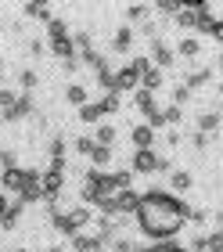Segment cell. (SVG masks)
Instances as JSON below:
<instances>
[{"instance_id": "obj_1", "label": "cell", "mask_w": 223, "mask_h": 252, "mask_svg": "<svg viewBox=\"0 0 223 252\" xmlns=\"http://www.w3.org/2000/svg\"><path fill=\"white\" fill-rule=\"evenodd\" d=\"M187 205L180 198H173L166 191H144L137 205V227L148 238H159V242H169L173 234L187 223Z\"/></svg>"}, {"instance_id": "obj_2", "label": "cell", "mask_w": 223, "mask_h": 252, "mask_svg": "<svg viewBox=\"0 0 223 252\" xmlns=\"http://www.w3.org/2000/svg\"><path fill=\"white\" fill-rule=\"evenodd\" d=\"M173 162L162 158L155 148H144V152H133V162H130V173H155V169H169Z\"/></svg>"}, {"instance_id": "obj_3", "label": "cell", "mask_w": 223, "mask_h": 252, "mask_svg": "<svg viewBox=\"0 0 223 252\" xmlns=\"http://www.w3.org/2000/svg\"><path fill=\"white\" fill-rule=\"evenodd\" d=\"M62 184H65V173H54V169H43V173H40V188H43V202H47V205L58 202Z\"/></svg>"}, {"instance_id": "obj_4", "label": "cell", "mask_w": 223, "mask_h": 252, "mask_svg": "<svg viewBox=\"0 0 223 252\" xmlns=\"http://www.w3.org/2000/svg\"><path fill=\"white\" fill-rule=\"evenodd\" d=\"M26 180H29V169L15 166V169H4V173H0V188H7V191L22 194V188H26Z\"/></svg>"}, {"instance_id": "obj_5", "label": "cell", "mask_w": 223, "mask_h": 252, "mask_svg": "<svg viewBox=\"0 0 223 252\" xmlns=\"http://www.w3.org/2000/svg\"><path fill=\"white\" fill-rule=\"evenodd\" d=\"M51 54H58L62 62L76 58V40L68 36V32H62V36H51Z\"/></svg>"}, {"instance_id": "obj_6", "label": "cell", "mask_w": 223, "mask_h": 252, "mask_svg": "<svg viewBox=\"0 0 223 252\" xmlns=\"http://www.w3.org/2000/svg\"><path fill=\"white\" fill-rule=\"evenodd\" d=\"M173 58H177V54H173L162 40H151V65H155V68H162V72H166V68L173 65Z\"/></svg>"}, {"instance_id": "obj_7", "label": "cell", "mask_w": 223, "mask_h": 252, "mask_svg": "<svg viewBox=\"0 0 223 252\" xmlns=\"http://www.w3.org/2000/svg\"><path fill=\"white\" fill-rule=\"evenodd\" d=\"M130 141H133V152H144V148L155 144V130H151L148 123H137L133 133H130Z\"/></svg>"}, {"instance_id": "obj_8", "label": "cell", "mask_w": 223, "mask_h": 252, "mask_svg": "<svg viewBox=\"0 0 223 252\" xmlns=\"http://www.w3.org/2000/svg\"><path fill=\"white\" fill-rule=\"evenodd\" d=\"M29 112H32V94H22V97H15V105L4 112V119H7V123H15V119H26Z\"/></svg>"}, {"instance_id": "obj_9", "label": "cell", "mask_w": 223, "mask_h": 252, "mask_svg": "<svg viewBox=\"0 0 223 252\" xmlns=\"http://www.w3.org/2000/svg\"><path fill=\"white\" fill-rule=\"evenodd\" d=\"M115 205H119V216H126V213H137L140 194H137L133 188H126V191H119V194H115Z\"/></svg>"}, {"instance_id": "obj_10", "label": "cell", "mask_w": 223, "mask_h": 252, "mask_svg": "<svg viewBox=\"0 0 223 252\" xmlns=\"http://www.w3.org/2000/svg\"><path fill=\"white\" fill-rule=\"evenodd\" d=\"M133 101H137V112H144L148 119L159 112V105H155V94H151V90H144V87H140L137 94H133Z\"/></svg>"}, {"instance_id": "obj_11", "label": "cell", "mask_w": 223, "mask_h": 252, "mask_svg": "<svg viewBox=\"0 0 223 252\" xmlns=\"http://www.w3.org/2000/svg\"><path fill=\"white\" fill-rule=\"evenodd\" d=\"M130 47H133V29H130V26H123V29L112 36V51H115V54H123V51H130Z\"/></svg>"}, {"instance_id": "obj_12", "label": "cell", "mask_w": 223, "mask_h": 252, "mask_svg": "<svg viewBox=\"0 0 223 252\" xmlns=\"http://www.w3.org/2000/svg\"><path fill=\"white\" fill-rule=\"evenodd\" d=\"M22 209H26V202H7V213H4V220H0V227L4 231H11V227H18V216H22Z\"/></svg>"}, {"instance_id": "obj_13", "label": "cell", "mask_w": 223, "mask_h": 252, "mask_svg": "<svg viewBox=\"0 0 223 252\" xmlns=\"http://www.w3.org/2000/svg\"><path fill=\"white\" fill-rule=\"evenodd\" d=\"M68 220H72L76 223V231H83V227L94 220V213L87 209V205H76V209H68Z\"/></svg>"}, {"instance_id": "obj_14", "label": "cell", "mask_w": 223, "mask_h": 252, "mask_svg": "<svg viewBox=\"0 0 223 252\" xmlns=\"http://www.w3.org/2000/svg\"><path fill=\"white\" fill-rule=\"evenodd\" d=\"M209 79H213V68H198V72H191V76H187V90H198V87H205L209 83Z\"/></svg>"}, {"instance_id": "obj_15", "label": "cell", "mask_w": 223, "mask_h": 252, "mask_svg": "<svg viewBox=\"0 0 223 252\" xmlns=\"http://www.w3.org/2000/svg\"><path fill=\"white\" fill-rule=\"evenodd\" d=\"M198 51H202V43H198L194 36H184V40L177 43V54H180V58H194Z\"/></svg>"}, {"instance_id": "obj_16", "label": "cell", "mask_w": 223, "mask_h": 252, "mask_svg": "<svg viewBox=\"0 0 223 252\" xmlns=\"http://www.w3.org/2000/svg\"><path fill=\"white\" fill-rule=\"evenodd\" d=\"M169 184H173V191H177V194H184V191H191V184H194V177H191V173H184V169H177V173H173V180H169Z\"/></svg>"}, {"instance_id": "obj_17", "label": "cell", "mask_w": 223, "mask_h": 252, "mask_svg": "<svg viewBox=\"0 0 223 252\" xmlns=\"http://www.w3.org/2000/svg\"><path fill=\"white\" fill-rule=\"evenodd\" d=\"M112 141H115V130L108 123H101L97 126V133H94V144H101V148H112Z\"/></svg>"}, {"instance_id": "obj_18", "label": "cell", "mask_w": 223, "mask_h": 252, "mask_svg": "<svg viewBox=\"0 0 223 252\" xmlns=\"http://www.w3.org/2000/svg\"><path fill=\"white\" fill-rule=\"evenodd\" d=\"M79 123H101V108H97V101H94V105H90V101H87V105L83 108H79Z\"/></svg>"}, {"instance_id": "obj_19", "label": "cell", "mask_w": 223, "mask_h": 252, "mask_svg": "<svg viewBox=\"0 0 223 252\" xmlns=\"http://www.w3.org/2000/svg\"><path fill=\"white\" fill-rule=\"evenodd\" d=\"M90 162L97 166V169H104V166L112 162V148H101V144H97V148H94V152H90Z\"/></svg>"}, {"instance_id": "obj_20", "label": "cell", "mask_w": 223, "mask_h": 252, "mask_svg": "<svg viewBox=\"0 0 223 252\" xmlns=\"http://www.w3.org/2000/svg\"><path fill=\"white\" fill-rule=\"evenodd\" d=\"M65 97L72 101L76 108H83V105H87V87H79V83H72V87L65 90Z\"/></svg>"}, {"instance_id": "obj_21", "label": "cell", "mask_w": 223, "mask_h": 252, "mask_svg": "<svg viewBox=\"0 0 223 252\" xmlns=\"http://www.w3.org/2000/svg\"><path fill=\"white\" fill-rule=\"evenodd\" d=\"M140 87L155 94V90L162 87V68H151V72H144V79H140Z\"/></svg>"}, {"instance_id": "obj_22", "label": "cell", "mask_w": 223, "mask_h": 252, "mask_svg": "<svg viewBox=\"0 0 223 252\" xmlns=\"http://www.w3.org/2000/svg\"><path fill=\"white\" fill-rule=\"evenodd\" d=\"M220 126V112H205L202 119H198V133H213Z\"/></svg>"}, {"instance_id": "obj_23", "label": "cell", "mask_w": 223, "mask_h": 252, "mask_svg": "<svg viewBox=\"0 0 223 252\" xmlns=\"http://www.w3.org/2000/svg\"><path fill=\"white\" fill-rule=\"evenodd\" d=\"M97 108H101V116H112V112L119 108V94H104V97L97 101Z\"/></svg>"}, {"instance_id": "obj_24", "label": "cell", "mask_w": 223, "mask_h": 252, "mask_svg": "<svg viewBox=\"0 0 223 252\" xmlns=\"http://www.w3.org/2000/svg\"><path fill=\"white\" fill-rule=\"evenodd\" d=\"M22 11H26V15H32V18H43V22H51V7H47V4H26Z\"/></svg>"}, {"instance_id": "obj_25", "label": "cell", "mask_w": 223, "mask_h": 252, "mask_svg": "<svg viewBox=\"0 0 223 252\" xmlns=\"http://www.w3.org/2000/svg\"><path fill=\"white\" fill-rule=\"evenodd\" d=\"M36 79H40V76H36V72H32V68H26V72H18V83H22V94H29V90H32V87H36Z\"/></svg>"}, {"instance_id": "obj_26", "label": "cell", "mask_w": 223, "mask_h": 252, "mask_svg": "<svg viewBox=\"0 0 223 252\" xmlns=\"http://www.w3.org/2000/svg\"><path fill=\"white\" fill-rule=\"evenodd\" d=\"M72 148H76L79 155H90L97 144H94V137H87V133H83V137H76V141H72Z\"/></svg>"}, {"instance_id": "obj_27", "label": "cell", "mask_w": 223, "mask_h": 252, "mask_svg": "<svg viewBox=\"0 0 223 252\" xmlns=\"http://www.w3.org/2000/svg\"><path fill=\"white\" fill-rule=\"evenodd\" d=\"M155 11H162V15H173V11H177V15H180V11H184V4H177V0H159V4H155Z\"/></svg>"}, {"instance_id": "obj_28", "label": "cell", "mask_w": 223, "mask_h": 252, "mask_svg": "<svg viewBox=\"0 0 223 252\" xmlns=\"http://www.w3.org/2000/svg\"><path fill=\"white\" fill-rule=\"evenodd\" d=\"M126 15H130V22H144L148 4H130V7H126Z\"/></svg>"}, {"instance_id": "obj_29", "label": "cell", "mask_w": 223, "mask_h": 252, "mask_svg": "<svg viewBox=\"0 0 223 252\" xmlns=\"http://www.w3.org/2000/svg\"><path fill=\"white\" fill-rule=\"evenodd\" d=\"M177 22H180V26H187V29H191V26H194V7H191V4H184V11L177 15Z\"/></svg>"}, {"instance_id": "obj_30", "label": "cell", "mask_w": 223, "mask_h": 252, "mask_svg": "<svg viewBox=\"0 0 223 252\" xmlns=\"http://www.w3.org/2000/svg\"><path fill=\"white\" fill-rule=\"evenodd\" d=\"M15 97H18L15 90H0V112H7L11 105H15Z\"/></svg>"}, {"instance_id": "obj_31", "label": "cell", "mask_w": 223, "mask_h": 252, "mask_svg": "<svg viewBox=\"0 0 223 252\" xmlns=\"http://www.w3.org/2000/svg\"><path fill=\"white\" fill-rule=\"evenodd\" d=\"M209 252H223V231H213V234H209Z\"/></svg>"}, {"instance_id": "obj_32", "label": "cell", "mask_w": 223, "mask_h": 252, "mask_svg": "<svg viewBox=\"0 0 223 252\" xmlns=\"http://www.w3.org/2000/svg\"><path fill=\"white\" fill-rule=\"evenodd\" d=\"M162 116H166V123H180V116H184V112H180L177 105H166V108H162Z\"/></svg>"}, {"instance_id": "obj_33", "label": "cell", "mask_w": 223, "mask_h": 252, "mask_svg": "<svg viewBox=\"0 0 223 252\" xmlns=\"http://www.w3.org/2000/svg\"><path fill=\"white\" fill-rule=\"evenodd\" d=\"M187 97H191V90H187V87H177V90H173V105H177V108L184 105Z\"/></svg>"}, {"instance_id": "obj_34", "label": "cell", "mask_w": 223, "mask_h": 252, "mask_svg": "<svg viewBox=\"0 0 223 252\" xmlns=\"http://www.w3.org/2000/svg\"><path fill=\"white\" fill-rule=\"evenodd\" d=\"M112 252H133V242H126V238H115V242H112Z\"/></svg>"}, {"instance_id": "obj_35", "label": "cell", "mask_w": 223, "mask_h": 252, "mask_svg": "<svg viewBox=\"0 0 223 252\" xmlns=\"http://www.w3.org/2000/svg\"><path fill=\"white\" fill-rule=\"evenodd\" d=\"M29 54H32V58H40V54H43V40H29Z\"/></svg>"}, {"instance_id": "obj_36", "label": "cell", "mask_w": 223, "mask_h": 252, "mask_svg": "<svg viewBox=\"0 0 223 252\" xmlns=\"http://www.w3.org/2000/svg\"><path fill=\"white\" fill-rule=\"evenodd\" d=\"M140 32H144V36H151V40H155V32H159V26H155V22H144V29H140Z\"/></svg>"}, {"instance_id": "obj_37", "label": "cell", "mask_w": 223, "mask_h": 252, "mask_svg": "<svg viewBox=\"0 0 223 252\" xmlns=\"http://www.w3.org/2000/svg\"><path fill=\"white\" fill-rule=\"evenodd\" d=\"M213 40L223 43V22H216V26H213Z\"/></svg>"}, {"instance_id": "obj_38", "label": "cell", "mask_w": 223, "mask_h": 252, "mask_svg": "<svg viewBox=\"0 0 223 252\" xmlns=\"http://www.w3.org/2000/svg\"><path fill=\"white\" fill-rule=\"evenodd\" d=\"M209 144V133H194V148H205Z\"/></svg>"}, {"instance_id": "obj_39", "label": "cell", "mask_w": 223, "mask_h": 252, "mask_svg": "<svg viewBox=\"0 0 223 252\" xmlns=\"http://www.w3.org/2000/svg\"><path fill=\"white\" fill-rule=\"evenodd\" d=\"M4 213H7V198H4V191H0V220H4Z\"/></svg>"}, {"instance_id": "obj_40", "label": "cell", "mask_w": 223, "mask_h": 252, "mask_svg": "<svg viewBox=\"0 0 223 252\" xmlns=\"http://www.w3.org/2000/svg\"><path fill=\"white\" fill-rule=\"evenodd\" d=\"M216 90H220V97H223V83H220V87H216Z\"/></svg>"}, {"instance_id": "obj_41", "label": "cell", "mask_w": 223, "mask_h": 252, "mask_svg": "<svg viewBox=\"0 0 223 252\" xmlns=\"http://www.w3.org/2000/svg\"><path fill=\"white\" fill-rule=\"evenodd\" d=\"M216 65H220V68H223V54H220V62H216Z\"/></svg>"}, {"instance_id": "obj_42", "label": "cell", "mask_w": 223, "mask_h": 252, "mask_svg": "<svg viewBox=\"0 0 223 252\" xmlns=\"http://www.w3.org/2000/svg\"><path fill=\"white\" fill-rule=\"evenodd\" d=\"M15 252H29V249H15Z\"/></svg>"}, {"instance_id": "obj_43", "label": "cell", "mask_w": 223, "mask_h": 252, "mask_svg": "<svg viewBox=\"0 0 223 252\" xmlns=\"http://www.w3.org/2000/svg\"><path fill=\"white\" fill-rule=\"evenodd\" d=\"M220 126H223V112H220Z\"/></svg>"}, {"instance_id": "obj_44", "label": "cell", "mask_w": 223, "mask_h": 252, "mask_svg": "<svg viewBox=\"0 0 223 252\" xmlns=\"http://www.w3.org/2000/svg\"><path fill=\"white\" fill-rule=\"evenodd\" d=\"M97 252H108V249H97Z\"/></svg>"}]
</instances>
